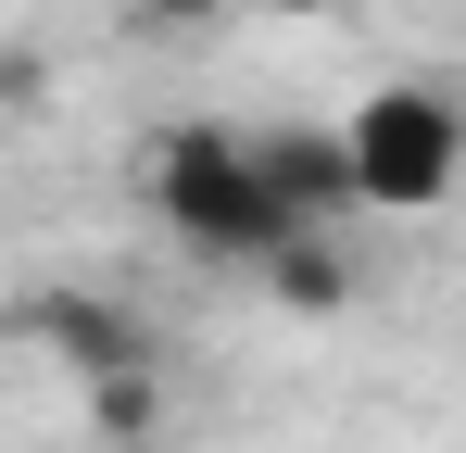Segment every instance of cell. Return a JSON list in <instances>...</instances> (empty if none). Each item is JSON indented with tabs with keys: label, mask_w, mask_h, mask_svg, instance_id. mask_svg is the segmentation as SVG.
I'll list each match as a JSON object with an SVG mask.
<instances>
[{
	"label": "cell",
	"mask_w": 466,
	"mask_h": 453,
	"mask_svg": "<svg viewBox=\"0 0 466 453\" xmlns=\"http://www.w3.org/2000/svg\"><path fill=\"white\" fill-rule=\"evenodd\" d=\"M252 164H265L278 226H353V151H340V126H265Z\"/></svg>",
	"instance_id": "4"
},
{
	"label": "cell",
	"mask_w": 466,
	"mask_h": 453,
	"mask_svg": "<svg viewBox=\"0 0 466 453\" xmlns=\"http://www.w3.org/2000/svg\"><path fill=\"white\" fill-rule=\"evenodd\" d=\"M139 13H152V25H177V38H202V25H228L239 0H139Z\"/></svg>",
	"instance_id": "7"
},
{
	"label": "cell",
	"mask_w": 466,
	"mask_h": 453,
	"mask_svg": "<svg viewBox=\"0 0 466 453\" xmlns=\"http://www.w3.org/2000/svg\"><path fill=\"white\" fill-rule=\"evenodd\" d=\"M252 277L278 290V315H340L353 302V252H340V226H278L252 252Z\"/></svg>",
	"instance_id": "5"
},
{
	"label": "cell",
	"mask_w": 466,
	"mask_h": 453,
	"mask_svg": "<svg viewBox=\"0 0 466 453\" xmlns=\"http://www.w3.org/2000/svg\"><path fill=\"white\" fill-rule=\"evenodd\" d=\"M76 403H88V441L139 453V441H152V428H164V366H114V378H88Z\"/></svg>",
	"instance_id": "6"
},
{
	"label": "cell",
	"mask_w": 466,
	"mask_h": 453,
	"mask_svg": "<svg viewBox=\"0 0 466 453\" xmlns=\"http://www.w3.org/2000/svg\"><path fill=\"white\" fill-rule=\"evenodd\" d=\"M340 151H353V215H441L466 189V101L429 76H379L340 114Z\"/></svg>",
	"instance_id": "1"
},
{
	"label": "cell",
	"mask_w": 466,
	"mask_h": 453,
	"mask_svg": "<svg viewBox=\"0 0 466 453\" xmlns=\"http://www.w3.org/2000/svg\"><path fill=\"white\" fill-rule=\"evenodd\" d=\"M265 13H290V25H340V13H366V0H265Z\"/></svg>",
	"instance_id": "8"
},
{
	"label": "cell",
	"mask_w": 466,
	"mask_h": 453,
	"mask_svg": "<svg viewBox=\"0 0 466 453\" xmlns=\"http://www.w3.org/2000/svg\"><path fill=\"white\" fill-rule=\"evenodd\" d=\"M152 215L189 239V252H215V265H252L265 239H278V202H265V164L239 126H164L152 139Z\"/></svg>",
	"instance_id": "2"
},
{
	"label": "cell",
	"mask_w": 466,
	"mask_h": 453,
	"mask_svg": "<svg viewBox=\"0 0 466 453\" xmlns=\"http://www.w3.org/2000/svg\"><path fill=\"white\" fill-rule=\"evenodd\" d=\"M13 340H38L76 390H88V378H114V366H164V340H152L114 290H38V302H13Z\"/></svg>",
	"instance_id": "3"
}]
</instances>
